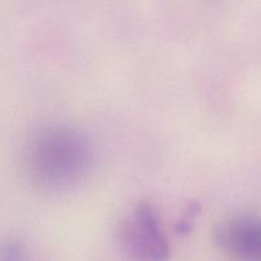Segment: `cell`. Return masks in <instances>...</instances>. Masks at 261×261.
I'll list each match as a JSON object with an SVG mask.
<instances>
[{
  "label": "cell",
  "mask_w": 261,
  "mask_h": 261,
  "mask_svg": "<svg viewBox=\"0 0 261 261\" xmlns=\"http://www.w3.org/2000/svg\"><path fill=\"white\" fill-rule=\"evenodd\" d=\"M92 161L88 137L64 124L41 127L31 137L24 153L31 181L47 191H65L81 184L89 173Z\"/></svg>",
  "instance_id": "1"
},
{
  "label": "cell",
  "mask_w": 261,
  "mask_h": 261,
  "mask_svg": "<svg viewBox=\"0 0 261 261\" xmlns=\"http://www.w3.org/2000/svg\"><path fill=\"white\" fill-rule=\"evenodd\" d=\"M122 252L132 261H168L170 242L160 217L150 204L140 203L124 218L119 228Z\"/></svg>",
  "instance_id": "2"
},
{
  "label": "cell",
  "mask_w": 261,
  "mask_h": 261,
  "mask_svg": "<svg viewBox=\"0 0 261 261\" xmlns=\"http://www.w3.org/2000/svg\"><path fill=\"white\" fill-rule=\"evenodd\" d=\"M219 249L233 261H261V217L236 214L216 229Z\"/></svg>",
  "instance_id": "3"
},
{
  "label": "cell",
  "mask_w": 261,
  "mask_h": 261,
  "mask_svg": "<svg viewBox=\"0 0 261 261\" xmlns=\"http://www.w3.org/2000/svg\"><path fill=\"white\" fill-rule=\"evenodd\" d=\"M0 261H37L25 245L17 240H8L0 244Z\"/></svg>",
  "instance_id": "4"
}]
</instances>
